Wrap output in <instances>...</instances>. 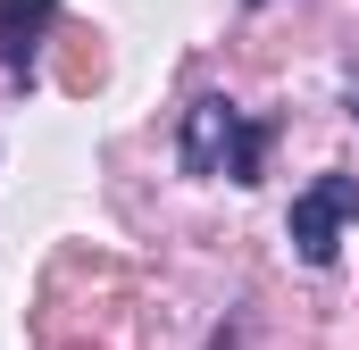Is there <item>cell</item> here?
<instances>
[{
  "instance_id": "5b68a950",
  "label": "cell",
  "mask_w": 359,
  "mask_h": 350,
  "mask_svg": "<svg viewBox=\"0 0 359 350\" xmlns=\"http://www.w3.org/2000/svg\"><path fill=\"white\" fill-rule=\"evenodd\" d=\"M251 8H259V0H251Z\"/></svg>"
},
{
  "instance_id": "3957f363",
  "label": "cell",
  "mask_w": 359,
  "mask_h": 350,
  "mask_svg": "<svg viewBox=\"0 0 359 350\" xmlns=\"http://www.w3.org/2000/svg\"><path fill=\"white\" fill-rule=\"evenodd\" d=\"M50 17H59V0H0V59H8V67L34 59V50L50 42Z\"/></svg>"
},
{
  "instance_id": "277c9868",
  "label": "cell",
  "mask_w": 359,
  "mask_h": 350,
  "mask_svg": "<svg viewBox=\"0 0 359 350\" xmlns=\"http://www.w3.org/2000/svg\"><path fill=\"white\" fill-rule=\"evenodd\" d=\"M351 117H359V76H351Z\"/></svg>"
},
{
  "instance_id": "7a4b0ae2",
  "label": "cell",
  "mask_w": 359,
  "mask_h": 350,
  "mask_svg": "<svg viewBox=\"0 0 359 350\" xmlns=\"http://www.w3.org/2000/svg\"><path fill=\"white\" fill-rule=\"evenodd\" d=\"M351 217H359V175H318L309 192H292L284 234H292L301 267H334V251H343V225H351Z\"/></svg>"
},
{
  "instance_id": "6da1fadb",
  "label": "cell",
  "mask_w": 359,
  "mask_h": 350,
  "mask_svg": "<svg viewBox=\"0 0 359 350\" xmlns=\"http://www.w3.org/2000/svg\"><path fill=\"white\" fill-rule=\"evenodd\" d=\"M268 142H276V125H268V117L234 108L226 92H201V100L184 108L176 159H184V175H226V183H259V175H268Z\"/></svg>"
}]
</instances>
